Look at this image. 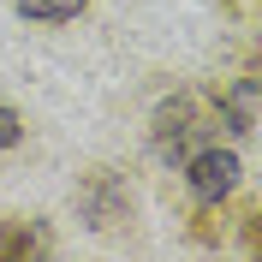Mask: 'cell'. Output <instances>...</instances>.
Instances as JSON below:
<instances>
[{
    "label": "cell",
    "instance_id": "1",
    "mask_svg": "<svg viewBox=\"0 0 262 262\" xmlns=\"http://www.w3.org/2000/svg\"><path fill=\"white\" fill-rule=\"evenodd\" d=\"M78 214H83V227L101 232V238L131 232V221H137V196H131L125 173H119V167H90V173L78 179Z\"/></svg>",
    "mask_w": 262,
    "mask_h": 262
},
{
    "label": "cell",
    "instance_id": "3",
    "mask_svg": "<svg viewBox=\"0 0 262 262\" xmlns=\"http://www.w3.org/2000/svg\"><path fill=\"white\" fill-rule=\"evenodd\" d=\"M179 167H185V191H191L203 209H221V203L238 191V155H232V149H221V143L191 149Z\"/></svg>",
    "mask_w": 262,
    "mask_h": 262
},
{
    "label": "cell",
    "instance_id": "8",
    "mask_svg": "<svg viewBox=\"0 0 262 262\" xmlns=\"http://www.w3.org/2000/svg\"><path fill=\"white\" fill-rule=\"evenodd\" d=\"M232 6H238V0H232Z\"/></svg>",
    "mask_w": 262,
    "mask_h": 262
},
{
    "label": "cell",
    "instance_id": "2",
    "mask_svg": "<svg viewBox=\"0 0 262 262\" xmlns=\"http://www.w3.org/2000/svg\"><path fill=\"white\" fill-rule=\"evenodd\" d=\"M149 143H155V155L161 161L179 167L191 149L209 143V107L196 96H167L161 107H155V125H149Z\"/></svg>",
    "mask_w": 262,
    "mask_h": 262
},
{
    "label": "cell",
    "instance_id": "5",
    "mask_svg": "<svg viewBox=\"0 0 262 262\" xmlns=\"http://www.w3.org/2000/svg\"><path fill=\"white\" fill-rule=\"evenodd\" d=\"M256 101H262V83H256V72H245V78L221 96V125H232L238 137H250V131H256Z\"/></svg>",
    "mask_w": 262,
    "mask_h": 262
},
{
    "label": "cell",
    "instance_id": "4",
    "mask_svg": "<svg viewBox=\"0 0 262 262\" xmlns=\"http://www.w3.org/2000/svg\"><path fill=\"white\" fill-rule=\"evenodd\" d=\"M48 250H54L48 221H36V214H0V262H30V256H48Z\"/></svg>",
    "mask_w": 262,
    "mask_h": 262
},
{
    "label": "cell",
    "instance_id": "6",
    "mask_svg": "<svg viewBox=\"0 0 262 262\" xmlns=\"http://www.w3.org/2000/svg\"><path fill=\"white\" fill-rule=\"evenodd\" d=\"M90 0H18V12L36 18V24H66V18H78Z\"/></svg>",
    "mask_w": 262,
    "mask_h": 262
},
{
    "label": "cell",
    "instance_id": "7",
    "mask_svg": "<svg viewBox=\"0 0 262 262\" xmlns=\"http://www.w3.org/2000/svg\"><path fill=\"white\" fill-rule=\"evenodd\" d=\"M18 137H24V119H18V107H0V155H6V149H18Z\"/></svg>",
    "mask_w": 262,
    "mask_h": 262
}]
</instances>
